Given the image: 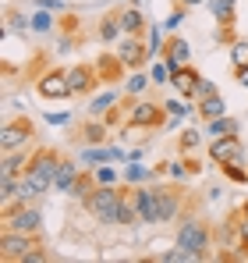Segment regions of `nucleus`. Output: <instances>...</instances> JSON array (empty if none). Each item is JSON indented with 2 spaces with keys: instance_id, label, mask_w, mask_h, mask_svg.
<instances>
[{
  "instance_id": "9",
  "label": "nucleus",
  "mask_w": 248,
  "mask_h": 263,
  "mask_svg": "<svg viewBox=\"0 0 248 263\" xmlns=\"http://www.w3.org/2000/svg\"><path fill=\"white\" fill-rule=\"evenodd\" d=\"M36 92L43 100H71V82H68V68H50L36 79Z\"/></svg>"
},
{
  "instance_id": "40",
  "label": "nucleus",
  "mask_w": 248,
  "mask_h": 263,
  "mask_svg": "<svg viewBox=\"0 0 248 263\" xmlns=\"http://www.w3.org/2000/svg\"><path fill=\"white\" fill-rule=\"evenodd\" d=\"M184 11H188V7H184V4H177V7H174V14H170V18H167V29H170V32H174V29H177V25H181V18H184Z\"/></svg>"
},
{
  "instance_id": "42",
  "label": "nucleus",
  "mask_w": 248,
  "mask_h": 263,
  "mask_svg": "<svg viewBox=\"0 0 248 263\" xmlns=\"http://www.w3.org/2000/svg\"><path fill=\"white\" fill-rule=\"evenodd\" d=\"M177 4H184V7H199V4H209V0H177Z\"/></svg>"
},
{
  "instance_id": "15",
  "label": "nucleus",
  "mask_w": 248,
  "mask_h": 263,
  "mask_svg": "<svg viewBox=\"0 0 248 263\" xmlns=\"http://www.w3.org/2000/svg\"><path fill=\"white\" fill-rule=\"evenodd\" d=\"M135 206H138V224H160L156 185H135Z\"/></svg>"
},
{
  "instance_id": "4",
  "label": "nucleus",
  "mask_w": 248,
  "mask_h": 263,
  "mask_svg": "<svg viewBox=\"0 0 248 263\" xmlns=\"http://www.w3.org/2000/svg\"><path fill=\"white\" fill-rule=\"evenodd\" d=\"M0 228H11V231H25V235H43V214H39V203H22V199L0 203Z\"/></svg>"
},
{
  "instance_id": "27",
  "label": "nucleus",
  "mask_w": 248,
  "mask_h": 263,
  "mask_svg": "<svg viewBox=\"0 0 248 263\" xmlns=\"http://www.w3.org/2000/svg\"><path fill=\"white\" fill-rule=\"evenodd\" d=\"M206 132L213 135V139H216V135H241V125H238L234 118L223 114V118H216V121H206Z\"/></svg>"
},
{
  "instance_id": "33",
  "label": "nucleus",
  "mask_w": 248,
  "mask_h": 263,
  "mask_svg": "<svg viewBox=\"0 0 248 263\" xmlns=\"http://www.w3.org/2000/svg\"><path fill=\"white\" fill-rule=\"evenodd\" d=\"M53 29H57V18L50 14V7H43V11L32 14V32H53Z\"/></svg>"
},
{
  "instance_id": "23",
  "label": "nucleus",
  "mask_w": 248,
  "mask_h": 263,
  "mask_svg": "<svg viewBox=\"0 0 248 263\" xmlns=\"http://www.w3.org/2000/svg\"><path fill=\"white\" fill-rule=\"evenodd\" d=\"M227 114V100H223V92H216V96H209L202 103H195V118L206 125V121H216V118H223Z\"/></svg>"
},
{
  "instance_id": "26",
  "label": "nucleus",
  "mask_w": 248,
  "mask_h": 263,
  "mask_svg": "<svg viewBox=\"0 0 248 263\" xmlns=\"http://www.w3.org/2000/svg\"><path fill=\"white\" fill-rule=\"evenodd\" d=\"M121 96H124V92H117V89H107L103 96H96V100H92L89 114H92V118H103L110 107H117V103H121Z\"/></svg>"
},
{
  "instance_id": "38",
  "label": "nucleus",
  "mask_w": 248,
  "mask_h": 263,
  "mask_svg": "<svg viewBox=\"0 0 248 263\" xmlns=\"http://www.w3.org/2000/svg\"><path fill=\"white\" fill-rule=\"evenodd\" d=\"M181 160H184V167H188V175H192V178L202 175V160H199V153H184Z\"/></svg>"
},
{
  "instance_id": "17",
  "label": "nucleus",
  "mask_w": 248,
  "mask_h": 263,
  "mask_svg": "<svg viewBox=\"0 0 248 263\" xmlns=\"http://www.w3.org/2000/svg\"><path fill=\"white\" fill-rule=\"evenodd\" d=\"M32 149H36V142H29V146H22V149H11V153H0V175H25L29 171V160H32Z\"/></svg>"
},
{
  "instance_id": "14",
  "label": "nucleus",
  "mask_w": 248,
  "mask_h": 263,
  "mask_svg": "<svg viewBox=\"0 0 248 263\" xmlns=\"http://www.w3.org/2000/svg\"><path fill=\"white\" fill-rule=\"evenodd\" d=\"M117 53H121V61L128 64V71L146 68L149 57H153V50H146V40L142 36H124L121 43H117Z\"/></svg>"
},
{
  "instance_id": "36",
  "label": "nucleus",
  "mask_w": 248,
  "mask_h": 263,
  "mask_svg": "<svg viewBox=\"0 0 248 263\" xmlns=\"http://www.w3.org/2000/svg\"><path fill=\"white\" fill-rule=\"evenodd\" d=\"M188 110H192V107H188L184 100H167V114H170V121H167V125H177Z\"/></svg>"
},
{
  "instance_id": "5",
  "label": "nucleus",
  "mask_w": 248,
  "mask_h": 263,
  "mask_svg": "<svg viewBox=\"0 0 248 263\" xmlns=\"http://www.w3.org/2000/svg\"><path fill=\"white\" fill-rule=\"evenodd\" d=\"M46 246L43 235H25V231H11V228H0V260L4 263H25L36 249Z\"/></svg>"
},
{
  "instance_id": "12",
  "label": "nucleus",
  "mask_w": 248,
  "mask_h": 263,
  "mask_svg": "<svg viewBox=\"0 0 248 263\" xmlns=\"http://www.w3.org/2000/svg\"><path fill=\"white\" fill-rule=\"evenodd\" d=\"M107 139H110V125L103 118H89V121L71 128V142L75 146H103Z\"/></svg>"
},
{
  "instance_id": "21",
  "label": "nucleus",
  "mask_w": 248,
  "mask_h": 263,
  "mask_svg": "<svg viewBox=\"0 0 248 263\" xmlns=\"http://www.w3.org/2000/svg\"><path fill=\"white\" fill-rule=\"evenodd\" d=\"M117 11H121L124 36H146L149 22H146V14H142V7H138V4H124V7H117Z\"/></svg>"
},
{
  "instance_id": "7",
  "label": "nucleus",
  "mask_w": 248,
  "mask_h": 263,
  "mask_svg": "<svg viewBox=\"0 0 248 263\" xmlns=\"http://www.w3.org/2000/svg\"><path fill=\"white\" fill-rule=\"evenodd\" d=\"M117 203H121V185H99L82 203V210L92 214L99 224H117Z\"/></svg>"
},
{
  "instance_id": "3",
  "label": "nucleus",
  "mask_w": 248,
  "mask_h": 263,
  "mask_svg": "<svg viewBox=\"0 0 248 263\" xmlns=\"http://www.w3.org/2000/svg\"><path fill=\"white\" fill-rule=\"evenodd\" d=\"M170 121L163 100H146V96H124V128H163Z\"/></svg>"
},
{
  "instance_id": "2",
  "label": "nucleus",
  "mask_w": 248,
  "mask_h": 263,
  "mask_svg": "<svg viewBox=\"0 0 248 263\" xmlns=\"http://www.w3.org/2000/svg\"><path fill=\"white\" fill-rule=\"evenodd\" d=\"M156 210H160V224H177V220L188 217V214H199L202 210V199L192 196L181 181H167V185H156Z\"/></svg>"
},
{
  "instance_id": "41",
  "label": "nucleus",
  "mask_w": 248,
  "mask_h": 263,
  "mask_svg": "<svg viewBox=\"0 0 248 263\" xmlns=\"http://www.w3.org/2000/svg\"><path fill=\"white\" fill-rule=\"evenodd\" d=\"M234 79H238V82L248 89V68H245V71H234Z\"/></svg>"
},
{
  "instance_id": "6",
  "label": "nucleus",
  "mask_w": 248,
  "mask_h": 263,
  "mask_svg": "<svg viewBox=\"0 0 248 263\" xmlns=\"http://www.w3.org/2000/svg\"><path fill=\"white\" fill-rule=\"evenodd\" d=\"M36 142V121L29 114H11L4 125H0V153H11V149H22Z\"/></svg>"
},
{
  "instance_id": "34",
  "label": "nucleus",
  "mask_w": 248,
  "mask_h": 263,
  "mask_svg": "<svg viewBox=\"0 0 248 263\" xmlns=\"http://www.w3.org/2000/svg\"><path fill=\"white\" fill-rule=\"evenodd\" d=\"M220 89H216V82H209V79H199V86L192 89V96H188V103H202V100H209V96H216Z\"/></svg>"
},
{
  "instance_id": "10",
  "label": "nucleus",
  "mask_w": 248,
  "mask_h": 263,
  "mask_svg": "<svg viewBox=\"0 0 248 263\" xmlns=\"http://www.w3.org/2000/svg\"><path fill=\"white\" fill-rule=\"evenodd\" d=\"M92 64H96V71H99V82H103V86H121L124 79L131 75L117 50H103V53H99Z\"/></svg>"
},
{
  "instance_id": "11",
  "label": "nucleus",
  "mask_w": 248,
  "mask_h": 263,
  "mask_svg": "<svg viewBox=\"0 0 248 263\" xmlns=\"http://www.w3.org/2000/svg\"><path fill=\"white\" fill-rule=\"evenodd\" d=\"M209 160L220 167V164H231V160H241L245 164V142L241 135H216L209 142Z\"/></svg>"
},
{
  "instance_id": "31",
  "label": "nucleus",
  "mask_w": 248,
  "mask_h": 263,
  "mask_svg": "<svg viewBox=\"0 0 248 263\" xmlns=\"http://www.w3.org/2000/svg\"><path fill=\"white\" fill-rule=\"evenodd\" d=\"M153 171L149 167H138V160H128V167H124V181H131V185H146V181H153Z\"/></svg>"
},
{
  "instance_id": "1",
  "label": "nucleus",
  "mask_w": 248,
  "mask_h": 263,
  "mask_svg": "<svg viewBox=\"0 0 248 263\" xmlns=\"http://www.w3.org/2000/svg\"><path fill=\"white\" fill-rule=\"evenodd\" d=\"M174 246L184 249V253H195L199 260H209L216 249V224L199 210V214H188V217L177 220V231H174Z\"/></svg>"
},
{
  "instance_id": "30",
  "label": "nucleus",
  "mask_w": 248,
  "mask_h": 263,
  "mask_svg": "<svg viewBox=\"0 0 248 263\" xmlns=\"http://www.w3.org/2000/svg\"><path fill=\"white\" fill-rule=\"evenodd\" d=\"M227 50H231V64H234V71H245V68H248V40L238 36Z\"/></svg>"
},
{
  "instance_id": "16",
  "label": "nucleus",
  "mask_w": 248,
  "mask_h": 263,
  "mask_svg": "<svg viewBox=\"0 0 248 263\" xmlns=\"http://www.w3.org/2000/svg\"><path fill=\"white\" fill-rule=\"evenodd\" d=\"M160 57L167 61V68L174 71V68H181V64H188V61H192V46H188L184 36L170 32V36H167V43H163V50H160Z\"/></svg>"
},
{
  "instance_id": "32",
  "label": "nucleus",
  "mask_w": 248,
  "mask_h": 263,
  "mask_svg": "<svg viewBox=\"0 0 248 263\" xmlns=\"http://www.w3.org/2000/svg\"><path fill=\"white\" fill-rule=\"evenodd\" d=\"M199 146H202V135H199V128L181 132V139H177V153H181V157H184V153H199Z\"/></svg>"
},
{
  "instance_id": "19",
  "label": "nucleus",
  "mask_w": 248,
  "mask_h": 263,
  "mask_svg": "<svg viewBox=\"0 0 248 263\" xmlns=\"http://www.w3.org/2000/svg\"><path fill=\"white\" fill-rule=\"evenodd\" d=\"M138 224V206H135V185H121V203H117V228H135Z\"/></svg>"
},
{
  "instance_id": "22",
  "label": "nucleus",
  "mask_w": 248,
  "mask_h": 263,
  "mask_svg": "<svg viewBox=\"0 0 248 263\" xmlns=\"http://www.w3.org/2000/svg\"><path fill=\"white\" fill-rule=\"evenodd\" d=\"M78 160H71V157H64L60 160V167H57V175H53V192H71L75 189V181H78Z\"/></svg>"
},
{
  "instance_id": "25",
  "label": "nucleus",
  "mask_w": 248,
  "mask_h": 263,
  "mask_svg": "<svg viewBox=\"0 0 248 263\" xmlns=\"http://www.w3.org/2000/svg\"><path fill=\"white\" fill-rule=\"evenodd\" d=\"M149 86H153V75H146V71L138 68V71H131V75L124 79V96H142Z\"/></svg>"
},
{
  "instance_id": "20",
  "label": "nucleus",
  "mask_w": 248,
  "mask_h": 263,
  "mask_svg": "<svg viewBox=\"0 0 248 263\" xmlns=\"http://www.w3.org/2000/svg\"><path fill=\"white\" fill-rule=\"evenodd\" d=\"M199 79H202V75H199V68H195V64H192V61H188V64H181V68H174V71H170V86L177 89V92H181V96H184V100H188V96H192V89L199 86Z\"/></svg>"
},
{
  "instance_id": "8",
  "label": "nucleus",
  "mask_w": 248,
  "mask_h": 263,
  "mask_svg": "<svg viewBox=\"0 0 248 263\" xmlns=\"http://www.w3.org/2000/svg\"><path fill=\"white\" fill-rule=\"evenodd\" d=\"M60 160H64V153H60V149H53V146H36V149H32V160H29V175H32L43 189L50 192V189H53V175H57V167H60Z\"/></svg>"
},
{
  "instance_id": "13",
  "label": "nucleus",
  "mask_w": 248,
  "mask_h": 263,
  "mask_svg": "<svg viewBox=\"0 0 248 263\" xmlns=\"http://www.w3.org/2000/svg\"><path fill=\"white\" fill-rule=\"evenodd\" d=\"M68 82H71V96H89L96 86H103V82H99V71H96L92 61H82V64L68 68Z\"/></svg>"
},
{
  "instance_id": "24",
  "label": "nucleus",
  "mask_w": 248,
  "mask_h": 263,
  "mask_svg": "<svg viewBox=\"0 0 248 263\" xmlns=\"http://www.w3.org/2000/svg\"><path fill=\"white\" fill-rule=\"evenodd\" d=\"M99 189V181H96V175H92V167H82V175H78V181H75V189L68 192L71 199H78V203H85L92 192Z\"/></svg>"
},
{
  "instance_id": "37",
  "label": "nucleus",
  "mask_w": 248,
  "mask_h": 263,
  "mask_svg": "<svg viewBox=\"0 0 248 263\" xmlns=\"http://www.w3.org/2000/svg\"><path fill=\"white\" fill-rule=\"evenodd\" d=\"M92 175L99 185H117V171L110 167V164H103V167H92Z\"/></svg>"
},
{
  "instance_id": "28",
  "label": "nucleus",
  "mask_w": 248,
  "mask_h": 263,
  "mask_svg": "<svg viewBox=\"0 0 248 263\" xmlns=\"http://www.w3.org/2000/svg\"><path fill=\"white\" fill-rule=\"evenodd\" d=\"M4 18H7V32L14 29V32H22V36H25V32L32 29V18H25V14H18V7H14V4H7V11H4Z\"/></svg>"
},
{
  "instance_id": "18",
  "label": "nucleus",
  "mask_w": 248,
  "mask_h": 263,
  "mask_svg": "<svg viewBox=\"0 0 248 263\" xmlns=\"http://www.w3.org/2000/svg\"><path fill=\"white\" fill-rule=\"evenodd\" d=\"M96 40L107 46L121 43L124 40V25H121V11H107L99 22H96Z\"/></svg>"
},
{
  "instance_id": "39",
  "label": "nucleus",
  "mask_w": 248,
  "mask_h": 263,
  "mask_svg": "<svg viewBox=\"0 0 248 263\" xmlns=\"http://www.w3.org/2000/svg\"><path fill=\"white\" fill-rule=\"evenodd\" d=\"M167 82H170V68H167V61H160L153 68V86H167Z\"/></svg>"
},
{
  "instance_id": "35",
  "label": "nucleus",
  "mask_w": 248,
  "mask_h": 263,
  "mask_svg": "<svg viewBox=\"0 0 248 263\" xmlns=\"http://www.w3.org/2000/svg\"><path fill=\"white\" fill-rule=\"evenodd\" d=\"M238 260H248V217H245V210L238 217Z\"/></svg>"
},
{
  "instance_id": "29",
  "label": "nucleus",
  "mask_w": 248,
  "mask_h": 263,
  "mask_svg": "<svg viewBox=\"0 0 248 263\" xmlns=\"http://www.w3.org/2000/svg\"><path fill=\"white\" fill-rule=\"evenodd\" d=\"M220 175H223V178H231L234 185H248V164H241V160L220 164Z\"/></svg>"
},
{
  "instance_id": "43",
  "label": "nucleus",
  "mask_w": 248,
  "mask_h": 263,
  "mask_svg": "<svg viewBox=\"0 0 248 263\" xmlns=\"http://www.w3.org/2000/svg\"><path fill=\"white\" fill-rule=\"evenodd\" d=\"M241 210H245V217H248V199H245V203H241Z\"/></svg>"
}]
</instances>
